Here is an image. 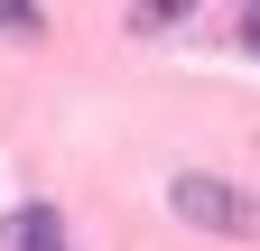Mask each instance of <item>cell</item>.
Wrapping results in <instances>:
<instances>
[{
    "label": "cell",
    "mask_w": 260,
    "mask_h": 251,
    "mask_svg": "<svg viewBox=\"0 0 260 251\" xmlns=\"http://www.w3.org/2000/svg\"><path fill=\"white\" fill-rule=\"evenodd\" d=\"M168 205L186 214V224H205V233H242V242H260V205L233 196L223 177H195V168H186V177L168 186Z\"/></svg>",
    "instance_id": "cell-1"
},
{
    "label": "cell",
    "mask_w": 260,
    "mask_h": 251,
    "mask_svg": "<svg viewBox=\"0 0 260 251\" xmlns=\"http://www.w3.org/2000/svg\"><path fill=\"white\" fill-rule=\"evenodd\" d=\"M0 251H65V224H56V205H19L10 224H0Z\"/></svg>",
    "instance_id": "cell-2"
},
{
    "label": "cell",
    "mask_w": 260,
    "mask_h": 251,
    "mask_svg": "<svg viewBox=\"0 0 260 251\" xmlns=\"http://www.w3.org/2000/svg\"><path fill=\"white\" fill-rule=\"evenodd\" d=\"M0 28H10V38H38L47 19H38V10H19V0H0Z\"/></svg>",
    "instance_id": "cell-3"
},
{
    "label": "cell",
    "mask_w": 260,
    "mask_h": 251,
    "mask_svg": "<svg viewBox=\"0 0 260 251\" xmlns=\"http://www.w3.org/2000/svg\"><path fill=\"white\" fill-rule=\"evenodd\" d=\"M242 47L260 56V0H251V10H242Z\"/></svg>",
    "instance_id": "cell-4"
}]
</instances>
